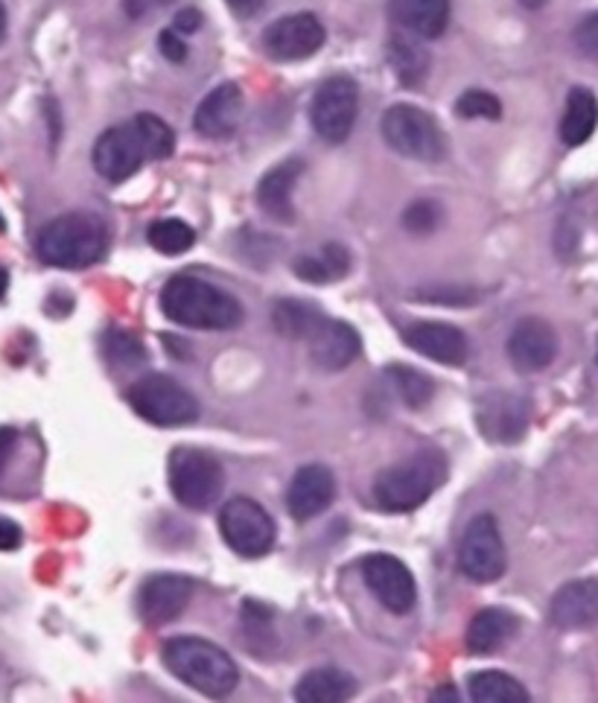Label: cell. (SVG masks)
Returning <instances> with one entry per match:
<instances>
[{"label":"cell","mask_w":598,"mask_h":703,"mask_svg":"<svg viewBox=\"0 0 598 703\" xmlns=\"http://www.w3.org/2000/svg\"><path fill=\"white\" fill-rule=\"evenodd\" d=\"M161 310L170 321L193 330H233L242 321L240 301L205 277L175 275L161 289Z\"/></svg>","instance_id":"obj_1"},{"label":"cell","mask_w":598,"mask_h":703,"mask_svg":"<svg viewBox=\"0 0 598 703\" xmlns=\"http://www.w3.org/2000/svg\"><path fill=\"white\" fill-rule=\"evenodd\" d=\"M164 666L205 697L231 695L240 683V669L228 651L199 637L170 639L164 645Z\"/></svg>","instance_id":"obj_2"},{"label":"cell","mask_w":598,"mask_h":703,"mask_svg":"<svg viewBox=\"0 0 598 703\" xmlns=\"http://www.w3.org/2000/svg\"><path fill=\"white\" fill-rule=\"evenodd\" d=\"M39 257L56 268H88L109 252V228L94 213H65L44 226L35 243Z\"/></svg>","instance_id":"obj_3"},{"label":"cell","mask_w":598,"mask_h":703,"mask_svg":"<svg viewBox=\"0 0 598 703\" xmlns=\"http://www.w3.org/2000/svg\"><path fill=\"white\" fill-rule=\"evenodd\" d=\"M447 479V459L438 450H424L412 459L385 468L374 482V499L382 512H415Z\"/></svg>","instance_id":"obj_4"},{"label":"cell","mask_w":598,"mask_h":703,"mask_svg":"<svg viewBox=\"0 0 598 703\" xmlns=\"http://www.w3.org/2000/svg\"><path fill=\"white\" fill-rule=\"evenodd\" d=\"M380 129L385 143L398 155H403V158L438 164L447 155V138H444L441 127L433 120V114H426L417 106H409V102L391 106L382 114Z\"/></svg>","instance_id":"obj_5"},{"label":"cell","mask_w":598,"mask_h":703,"mask_svg":"<svg viewBox=\"0 0 598 703\" xmlns=\"http://www.w3.org/2000/svg\"><path fill=\"white\" fill-rule=\"evenodd\" d=\"M170 491L175 503L191 508V512H205L217 503L225 487V470L210 452L193 450V447H178L170 455Z\"/></svg>","instance_id":"obj_6"},{"label":"cell","mask_w":598,"mask_h":703,"mask_svg":"<svg viewBox=\"0 0 598 703\" xmlns=\"http://www.w3.org/2000/svg\"><path fill=\"white\" fill-rule=\"evenodd\" d=\"M126 400L152 427H187L199 418V403L166 374H146L126 392Z\"/></svg>","instance_id":"obj_7"},{"label":"cell","mask_w":598,"mask_h":703,"mask_svg":"<svg viewBox=\"0 0 598 703\" xmlns=\"http://www.w3.org/2000/svg\"><path fill=\"white\" fill-rule=\"evenodd\" d=\"M219 531L228 549L242 558H263L274 546V519L260 503L237 496L219 512Z\"/></svg>","instance_id":"obj_8"},{"label":"cell","mask_w":598,"mask_h":703,"mask_svg":"<svg viewBox=\"0 0 598 703\" xmlns=\"http://www.w3.org/2000/svg\"><path fill=\"white\" fill-rule=\"evenodd\" d=\"M359 111V88L350 76H330L313 97L309 120L322 141L345 143L354 132Z\"/></svg>","instance_id":"obj_9"},{"label":"cell","mask_w":598,"mask_h":703,"mask_svg":"<svg viewBox=\"0 0 598 703\" xmlns=\"http://www.w3.org/2000/svg\"><path fill=\"white\" fill-rule=\"evenodd\" d=\"M458 567L470 581H479V584H490V581H499L505 575V543L499 535L497 519L490 514H479L467 526L465 537H461V549H458Z\"/></svg>","instance_id":"obj_10"},{"label":"cell","mask_w":598,"mask_h":703,"mask_svg":"<svg viewBox=\"0 0 598 703\" xmlns=\"http://www.w3.org/2000/svg\"><path fill=\"white\" fill-rule=\"evenodd\" d=\"M325 39V24L313 12H295V15H283L267 26L263 47L278 62H301L316 56Z\"/></svg>","instance_id":"obj_11"},{"label":"cell","mask_w":598,"mask_h":703,"mask_svg":"<svg viewBox=\"0 0 598 703\" xmlns=\"http://www.w3.org/2000/svg\"><path fill=\"white\" fill-rule=\"evenodd\" d=\"M362 575H366L368 590L380 598L385 611L409 613L417 602V584L415 575L409 572V567L394 554H368L362 561Z\"/></svg>","instance_id":"obj_12"},{"label":"cell","mask_w":598,"mask_h":703,"mask_svg":"<svg viewBox=\"0 0 598 703\" xmlns=\"http://www.w3.org/2000/svg\"><path fill=\"white\" fill-rule=\"evenodd\" d=\"M91 161L94 169H97L106 182H111V185L132 178L134 173L141 169L143 161H146L132 120L123 123V127H115L109 129V132H102L100 138H97V143H94Z\"/></svg>","instance_id":"obj_13"},{"label":"cell","mask_w":598,"mask_h":703,"mask_svg":"<svg viewBox=\"0 0 598 703\" xmlns=\"http://www.w3.org/2000/svg\"><path fill=\"white\" fill-rule=\"evenodd\" d=\"M193 598V581L184 575H152L150 581H143L141 593H138V616L146 625H166V622L178 619L184 607Z\"/></svg>","instance_id":"obj_14"},{"label":"cell","mask_w":598,"mask_h":703,"mask_svg":"<svg viewBox=\"0 0 598 703\" xmlns=\"http://www.w3.org/2000/svg\"><path fill=\"white\" fill-rule=\"evenodd\" d=\"M508 356L511 365L523 374H537L548 369L557 356L555 327L543 319H523L508 336Z\"/></svg>","instance_id":"obj_15"},{"label":"cell","mask_w":598,"mask_h":703,"mask_svg":"<svg viewBox=\"0 0 598 703\" xmlns=\"http://www.w3.org/2000/svg\"><path fill=\"white\" fill-rule=\"evenodd\" d=\"M529 418H532L529 403L511 392L490 394V397L479 403V411H476L482 436H488L497 444L520 441L525 436V429H529Z\"/></svg>","instance_id":"obj_16"},{"label":"cell","mask_w":598,"mask_h":703,"mask_svg":"<svg viewBox=\"0 0 598 703\" xmlns=\"http://www.w3.org/2000/svg\"><path fill=\"white\" fill-rule=\"evenodd\" d=\"M403 342L415 353L426 360L441 362V365H465L470 344L467 336L453 325H441V321H421L403 330Z\"/></svg>","instance_id":"obj_17"},{"label":"cell","mask_w":598,"mask_h":703,"mask_svg":"<svg viewBox=\"0 0 598 703\" xmlns=\"http://www.w3.org/2000/svg\"><path fill=\"white\" fill-rule=\"evenodd\" d=\"M333 496H336V479H333L330 470L325 464H304L292 476L286 505H290L292 517L298 523H307V519L330 508Z\"/></svg>","instance_id":"obj_18"},{"label":"cell","mask_w":598,"mask_h":703,"mask_svg":"<svg viewBox=\"0 0 598 703\" xmlns=\"http://www.w3.org/2000/svg\"><path fill=\"white\" fill-rule=\"evenodd\" d=\"M242 120V91L240 85L225 83L219 88L205 97L196 109V118H193V127L202 138H210V141H222V138H231L237 132Z\"/></svg>","instance_id":"obj_19"},{"label":"cell","mask_w":598,"mask_h":703,"mask_svg":"<svg viewBox=\"0 0 598 703\" xmlns=\"http://www.w3.org/2000/svg\"><path fill=\"white\" fill-rule=\"evenodd\" d=\"M362 353V339L348 321L325 319L309 336V360L322 371H341Z\"/></svg>","instance_id":"obj_20"},{"label":"cell","mask_w":598,"mask_h":703,"mask_svg":"<svg viewBox=\"0 0 598 703\" xmlns=\"http://www.w3.org/2000/svg\"><path fill=\"white\" fill-rule=\"evenodd\" d=\"M552 622L564 630L592 628L598 622V578L569 581L552 595Z\"/></svg>","instance_id":"obj_21"},{"label":"cell","mask_w":598,"mask_h":703,"mask_svg":"<svg viewBox=\"0 0 598 703\" xmlns=\"http://www.w3.org/2000/svg\"><path fill=\"white\" fill-rule=\"evenodd\" d=\"M301 173H304V161L286 158L283 164L272 167L267 176L260 178L258 205L263 208L267 217L274 219V222H292V219H295L292 190H295V182L301 178Z\"/></svg>","instance_id":"obj_22"},{"label":"cell","mask_w":598,"mask_h":703,"mask_svg":"<svg viewBox=\"0 0 598 703\" xmlns=\"http://www.w3.org/2000/svg\"><path fill=\"white\" fill-rule=\"evenodd\" d=\"M389 12L400 30L417 39H438L447 30L449 0H389Z\"/></svg>","instance_id":"obj_23"},{"label":"cell","mask_w":598,"mask_h":703,"mask_svg":"<svg viewBox=\"0 0 598 703\" xmlns=\"http://www.w3.org/2000/svg\"><path fill=\"white\" fill-rule=\"evenodd\" d=\"M517 616L514 613L502 611V607H485L474 616L470 628H467L465 645L467 651L482 657V653H493L499 645H505L514 637Z\"/></svg>","instance_id":"obj_24"},{"label":"cell","mask_w":598,"mask_h":703,"mask_svg":"<svg viewBox=\"0 0 598 703\" xmlns=\"http://www.w3.org/2000/svg\"><path fill=\"white\" fill-rule=\"evenodd\" d=\"M357 680L341 669H313L298 680V703H345L357 695Z\"/></svg>","instance_id":"obj_25"},{"label":"cell","mask_w":598,"mask_h":703,"mask_svg":"<svg viewBox=\"0 0 598 703\" xmlns=\"http://www.w3.org/2000/svg\"><path fill=\"white\" fill-rule=\"evenodd\" d=\"M389 65L406 88H415L430 74V51H426L415 33L398 30L389 39Z\"/></svg>","instance_id":"obj_26"},{"label":"cell","mask_w":598,"mask_h":703,"mask_svg":"<svg viewBox=\"0 0 598 703\" xmlns=\"http://www.w3.org/2000/svg\"><path fill=\"white\" fill-rule=\"evenodd\" d=\"M598 97L590 88H573L566 97L564 118H561V141L566 146H581L596 134Z\"/></svg>","instance_id":"obj_27"},{"label":"cell","mask_w":598,"mask_h":703,"mask_svg":"<svg viewBox=\"0 0 598 703\" xmlns=\"http://www.w3.org/2000/svg\"><path fill=\"white\" fill-rule=\"evenodd\" d=\"M292 268H295V275H298L301 281H307V284H333V281L348 275L350 252L339 243H327L322 252L301 254V257L292 263Z\"/></svg>","instance_id":"obj_28"},{"label":"cell","mask_w":598,"mask_h":703,"mask_svg":"<svg viewBox=\"0 0 598 703\" xmlns=\"http://www.w3.org/2000/svg\"><path fill=\"white\" fill-rule=\"evenodd\" d=\"M325 321V312L318 310L316 304L295 301V298H283L272 307V325L274 330L286 339H301L309 342V336L316 333Z\"/></svg>","instance_id":"obj_29"},{"label":"cell","mask_w":598,"mask_h":703,"mask_svg":"<svg viewBox=\"0 0 598 703\" xmlns=\"http://www.w3.org/2000/svg\"><path fill=\"white\" fill-rule=\"evenodd\" d=\"M470 701L476 703H529V689L505 671H476L467 683Z\"/></svg>","instance_id":"obj_30"},{"label":"cell","mask_w":598,"mask_h":703,"mask_svg":"<svg viewBox=\"0 0 598 703\" xmlns=\"http://www.w3.org/2000/svg\"><path fill=\"white\" fill-rule=\"evenodd\" d=\"M132 127L134 132H138V141H141L146 161H164L173 155L175 134L173 129L166 127L164 120L150 114V111H143V114H138V118L132 120Z\"/></svg>","instance_id":"obj_31"},{"label":"cell","mask_w":598,"mask_h":703,"mask_svg":"<svg viewBox=\"0 0 598 703\" xmlns=\"http://www.w3.org/2000/svg\"><path fill=\"white\" fill-rule=\"evenodd\" d=\"M389 380L394 383L400 400L406 403L409 409H424L426 403L435 397L433 377H426V374L409 369V365H391Z\"/></svg>","instance_id":"obj_32"},{"label":"cell","mask_w":598,"mask_h":703,"mask_svg":"<svg viewBox=\"0 0 598 703\" xmlns=\"http://www.w3.org/2000/svg\"><path fill=\"white\" fill-rule=\"evenodd\" d=\"M102 353L106 360L117 369H134V365H143L146 362V351L138 336H132L129 330H120V327H109L102 333Z\"/></svg>","instance_id":"obj_33"},{"label":"cell","mask_w":598,"mask_h":703,"mask_svg":"<svg viewBox=\"0 0 598 703\" xmlns=\"http://www.w3.org/2000/svg\"><path fill=\"white\" fill-rule=\"evenodd\" d=\"M193 243H196V234L182 219H161L150 228V245L166 257L184 254L187 249H193Z\"/></svg>","instance_id":"obj_34"},{"label":"cell","mask_w":598,"mask_h":703,"mask_svg":"<svg viewBox=\"0 0 598 703\" xmlns=\"http://www.w3.org/2000/svg\"><path fill=\"white\" fill-rule=\"evenodd\" d=\"M458 118L467 120H499L502 114V102L493 97L490 91H479V88H470L458 97L456 102Z\"/></svg>","instance_id":"obj_35"},{"label":"cell","mask_w":598,"mask_h":703,"mask_svg":"<svg viewBox=\"0 0 598 703\" xmlns=\"http://www.w3.org/2000/svg\"><path fill=\"white\" fill-rule=\"evenodd\" d=\"M403 226L412 231V234H433L435 228L441 226V205L433 199H417L412 201L403 213Z\"/></svg>","instance_id":"obj_36"},{"label":"cell","mask_w":598,"mask_h":703,"mask_svg":"<svg viewBox=\"0 0 598 703\" xmlns=\"http://www.w3.org/2000/svg\"><path fill=\"white\" fill-rule=\"evenodd\" d=\"M575 47L587 59H598V12L587 15L575 30Z\"/></svg>","instance_id":"obj_37"},{"label":"cell","mask_w":598,"mask_h":703,"mask_svg":"<svg viewBox=\"0 0 598 703\" xmlns=\"http://www.w3.org/2000/svg\"><path fill=\"white\" fill-rule=\"evenodd\" d=\"M159 47L164 53V59L175 62V65L187 59V44L182 42V33H175V30H164L159 35Z\"/></svg>","instance_id":"obj_38"},{"label":"cell","mask_w":598,"mask_h":703,"mask_svg":"<svg viewBox=\"0 0 598 703\" xmlns=\"http://www.w3.org/2000/svg\"><path fill=\"white\" fill-rule=\"evenodd\" d=\"M421 298H426L430 304H474L476 295L467 293V289H456V293H447V289H424Z\"/></svg>","instance_id":"obj_39"},{"label":"cell","mask_w":598,"mask_h":703,"mask_svg":"<svg viewBox=\"0 0 598 703\" xmlns=\"http://www.w3.org/2000/svg\"><path fill=\"white\" fill-rule=\"evenodd\" d=\"M21 546V528L12 519L0 517V552H15Z\"/></svg>","instance_id":"obj_40"},{"label":"cell","mask_w":598,"mask_h":703,"mask_svg":"<svg viewBox=\"0 0 598 703\" xmlns=\"http://www.w3.org/2000/svg\"><path fill=\"white\" fill-rule=\"evenodd\" d=\"M199 26H202V12H199V9H182V12H178V15H175V21H173L175 33H184V35L196 33Z\"/></svg>","instance_id":"obj_41"},{"label":"cell","mask_w":598,"mask_h":703,"mask_svg":"<svg viewBox=\"0 0 598 703\" xmlns=\"http://www.w3.org/2000/svg\"><path fill=\"white\" fill-rule=\"evenodd\" d=\"M18 444V432L15 429H0V468L7 464V459L12 455Z\"/></svg>","instance_id":"obj_42"},{"label":"cell","mask_w":598,"mask_h":703,"mask_svg":"<svg viewBox=\"0 0 598 703\" xmlns=\"http://www.w3.org/2000/svg\"><path fill=\"white\" fill-rule=\"evenodd\" d=\"M263 3H267V0H228V7H231L237 15H254V12L263 9Z\"/></svg>","instance_id":"obj_43"},{"label":"cell","mask_w":598,"mask_h":703,"mask_svg":"<svg viewBox=\"0 0 598 703\" xmlns=\"http://www.w3.org/2000/svg\"><path fill=\"white\" fill-rule=\"evenodd\" d=\"M159 0H126V15L129 18H143L155 7Z\"/></svg>","instance_id":"obj_44"},{"label":"cell","mask_w":598,"mask_h":703,"mask_svg":"<svg viewBox=\"0 0 598 703\" xmlns=\"http://www.w3.org/2000/svg\"><path fill=\"white\" fill-rule=\"evenodd\" d=\"M433 701H456V692L453 689H441V692H435Z\"/></svg>","instance_id":"obj_45"},{"label":"cell","mask_w":598,"mask_h":703,"mask_svg":"<svg viewBox=\"0 0 598 703\" xmlns=\"http://www.w3.org/2000/svg\"><path fill=\"white\" fill-rule=\"evenodd\" d=\"M7 289H9V272L7 268H0V298L7 295Z\"/></svg>","instance_id":"obj_46"},{"label":"cell","mask_w":598,"mask_h":703,"mask_svg":"<svg viewBox=\"0 0 598 703\" xmlns=\"http://www.w3.org/2000/svg\"><path fill=\"white\" fill-rule=\"evenodd\" d=\"M525 9H543L548 3V0H520Z\"/></svg>","instance_id":"obj_47"},{"label":"cell","mask_w":598,"mask_h":703,"mask_svg":"<svg viewBox=\"0 0 598 703\" xmlns=\"http://www.w3.org/2000/svg\"><path fill=\"white\" fill-rule=\"evenodd\" d=\"M3 33H7V9L0 3V39H3Z\"/></svg>","instance_id":"obj_48"},{"label":"cell","mask_w":598,"mask_h":703,"mask_svg":"<svg viewBox=\"0 0 598 703\" xmlns=\"http://www.w3.org/2000/svg\"><path fill=\"white\" fill-rule=\"evenodd\" d=\"M3 228H7V222H3V217H0V231H3Z\"/></svg>","instance_id":"obj_49"},{"label":"cell","mask_w":598,"mask_h":703,"mask_svg":"<svg viewBox=\"0 0 598 703\" xmlns=\"http://www.w3.org/2000/svg\"><path fill=\"white\" fill-rule=\"evenodd\" d=\"M596 362H598V351H596Z\"/></svg>","instance_id":"obj_50"}]
</instances>
